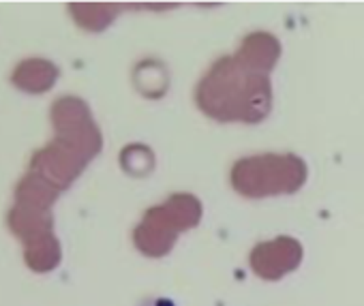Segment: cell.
<instances>
[{
	"instance_id": "obj_1",
	"label": "cell",
	"mask_w": 364,
	"mask_h": 306,
	"mask_svg": "<svg viewBox=\"0 0 364 306\" xmlns=\"http://www.w3.org/2000/svg\"><path fill=\"white\" fill-rule=\"evenodd\" d=\"M196 105L217 122L257 124L272 111V82L223 56L198 82Z\"/></svg>"
},
{
	"instance_id": "obj_2",
	"label": "cell",
	"mask_w": 364,
	"mask_h": 306,
	"mask_svg": "<svg viewBox=\"0 0 364 306\" xmlns=\"http://www.w3.org/2000/svg\"><path fill=\"white\" fill-rule=\"evenodd\" d=\"M309 178V165L294 152H264L242 157L232 165L230 185L247 200L298 193Z\"/></svg>"
},
{
	"instance_id": "obj_3",
	"label": "cell",
	"mask_w": 364,
	"mask_h": 306,
	"mask_svg": "<svg viewBox=\"0 0 364 306\" xmlns=\"http://www.w3.org/2000/svg\"><path fill=\"white\" fill-rule=\"evenodd\" d=\"M204 206L191 193H173L163 204L144 212L139 225L133 229L135 248L150 257H165L182 231L196 229L202 223Z\"/></svg>"
},
{
	"instance_id": "obj_4",
	"label": "cell",
	"mask_w": 364,
	"mask_h": 306,
	"mask_svg": "<svg viewBox=\"0 0 364 306\" xmlns=\"http://www.w3.org/2000/svg\"><path fill=\"white\" fill-rule=\"evenodd\" d=\"M50 116L58 141L71 146L88 161H92L99 155L103 148V135L99 124L92 120L90 107L82 99L60 97L52 105Z\"/></svg>"
},
{
	"instance_id": "obj_5",
	"label": "cell",
	"mask_w": 364,
	"mask_h": 306,
	"mask_svg": "<svg viewBox=\"0 0 364 306\" xmlns=\"http://www.w3.org/2000/svg\"><path fill=\"white\" fill-rule=\"evenodd\" d=\"M304 259V246L294 236H277L251 248L249 266L262 280H281L296 272Z\"/></svg>"
},
{
	"instance_id": "obj_6",
	"label": "cell",
	"mask_w": 364,
	"mask_h": 306,
	"mask_svg": "<svg viewBox=\"0 0 364 306\" xmlns=\"http://www.w3.org/2000/svg\"><path fill=\"white\" fill-rule=\"evenodd\" d=\"M90 161L84 159L71 146L54 139L46 148L37 150L31 159V172L46 178L60 193L67 191L86 170Z\"/></svg>"
},
{
	"instance_id": "obj_7",
	"label": "cell",
	"mask_w": 364,
	"mask_h": 306,
	"mask_svg": "<svg viewBox=\"0 0 364 306\" xmlns=\"http://www.w3.org/2000/svg\"><path fill=\"white\" fill-rule=\"evenodd\" d=\"M236 62L257 75H268L277 69V62L281 58V41L266 31H255L247 35L234 54Z\"/></svg>"
},
{
	"instance_id": "obj_8",
	"label": "cell",
	"mask_w": 364,
	"mask_h": 306,
	"mask_svg": "<svg viewBox=\"0 0 364 306\" xmlns=\"http://www.w3.org/2000/svg\"><path fill=\"white\" fill-rule=\"evenodd\" d=\"M58 75H60V71H58V67L52 60L28 58V60H22L16 67V71L11 75V84L16 88L24 90V92L43 94V92L54 88Z\"/></svg>"
},
{
	"instance_id": "obj_9",
	"label": "cell",
	"mask_w": 364,
	"mask_h": 306,
	"mask_svg": "<svg viewBox=\"0 0 364 306\" xmlns=\"http://www.w3.org/2000/svg\"><path fill=\"white\" fill-rule=\"evenodd\" d=\"M7 225L26 244L43 234H52L54 219H52L50 210H39V208L16 204L14 210L7 214Z\"/></svg>"
},
{
	"instance_id": "obj_10",
	"label": "cell",
	"mask_w": 364,
	"mask_h": 306,
	"mask_svg": "<svg viewBox=\"0 0 364 306\" xmlns=\"http://www.w3.org/2000/svg\"><path fill=\"white\" fill-rule=\"evenodd\" d=\"M58 195L60 191L54 189L46 178H41L35 172H28L16 187V204L39 208V210H50L58 200Z\"/></svg>"
},
{
	"instance_id": "obj_11",
	"label": "cell",
	"mask_w": 364,
	"mask_h": 306,
	"mask_svg": "<svg viewBox=\"0 0 364 306\" xmlns=\"http://www.w3.org/2000/svg\"><path fill=\"white\" fill-rule=\"evenodd\" d=\"M63 259L60 242L54 234H43L24 244V261L35 272H52Z\"/></svg>"
},
{
	"instance_id": "obj_12",
	"label": "cell",
	"mask_w": 364,
	"mask_h": 306,
	"mask_svg": "<svg viewBox=\"0 0 364 306\" xmlns=\"http://www.w3.org/2000/svg\"><path fill=\"white\" fill-rule=\"evenodd\" d=\"M69 11L77 26L88 33H101L116 20L120 7L105 3H73L69 5Z\"/></svg>"
},
{
	"instance_id": "obj_13",
	"label": "cell",
	"mask_w": 364,
	"mask_h": 306,
	"mask_svg": "<svg viewBox=\"0 0 364 306\" xmlns=\"http://www.w3.org/2000/svg\"><path fill=\"white\" fill-rule=\"evenodd\" d=\"M120 165H122L124 172L131 174V176H146V174L152 172L154 155L150 152L148 146L133 143V146H127V148L120 152Z\"/></svg>"
},
{
	"instance_id": "obj_14",
	"label": "cell",
	"mask_w": 364,
	"mask_h": 306,
	"mask_svg": "<svg viewBox=\"0 0 364 306\" xmlns=\"http://www.w3.org/2000/svg\"><path fill=\"white\" fill-rule=\"evenodd\" d=\"M154 80L161 84H167V73L161 67V62H141L135 69V86L141 94L150 97V92H152L150 86H154Z\"/></svg>"
}]
</instances>
